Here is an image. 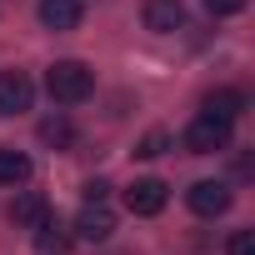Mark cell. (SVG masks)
I'll return each mask as SVG.
<instances>
[{
    "instance_id": "cell-1",
    "label": "cell",
    "mask_w": 255,
    "mask_h": 255,
    "mask_svg": "<svg viewBox=\"0 0 255 255\" xmlns=\"http://www.w3.org/2000/svg\"><path fill=\"white\" fill-rule=\"evenodd\" d=\"M45 90H50L55 105H80V100H90L95 75H90L85 60H55V65L45 70Z\"/></svg>"
},
{
    "instance_id": "cell-2",
    "label": "cell",
    "mask_w": 255,
    "mask_h": 255,
    "mask_svg": "<svg viewBox=\"0 0 255 255\" xmlns=\"http://www.w3.org/2000/svg\"><path fill=\"white\" fill-rule=\"evenodd\" d=\"M185 150H190V155H215V150H230V120L195 115V120L185 125Z\"/></svg>"
},
{
    "instance_id": "cell-3",
    "label": "cell",
    "mask_w": 255,
    "mask_h": 255,
    "mask_svg": "<svg viewBox=\"0 0 255 255\" xmlns=\"http://www.w3.org/2000/svg\"><path fill=\"white\" fill-rule=\"evenodd\" d=\"M70 235H75V240H85V245H105V240L115 235V215L105 210V200H85V210L75 215Z\"/></svg>"
},
{
    "instance_id": "cell-4",
    "label": "cell",
    "mask_w": 255,
    "mask_h": 255,
    "mask_svg": "<svg viewBox=\"0 0 255 255\" xmlns=\"http://www.w3.org/2000/svg\"><path fill=\"white\" fill-rule=\"evenodd\" d=\"M165 200H170V185L155 180V175H145V180H135L130 190H125V210L130 215H160Z\"/></svg>"
},
{
    "instance_id": "cell-5",
    "label": "cell",
    "mask_w": 255,
    "mask_h": 255,
    "mask_svg": "<svg viewBox=\"0 0 255 255\" xmlns=\"http://www.w3.org/2000/svg\"><path fill=\"white\" fill-rule=\"evenodd\" d=\"M185 200H190V210H195V215L215 220V215H225V210H230V185H225V180H195V185L185 190Z\"/></svg>"
},
{
    "instance_id": "cell-6",
    "label": "cell",
    "mask_w": 255,
    "mask_h": 255,
    "mask_svg": "<svg viewBox=\"0 0 255 255\" xmlns=\"http://www.w3.org/2000/svg\"><path fill=\"white\" fill-rule=\"evenodd\" d=\"M30 100H35L30 75H20V70H0V115H20V110H30Z\"/></svg>"
},
{
    "instance_id": "cell-7",
    "label": "cell",
    "mask_w": 255,
    "mask_h": 255,
    "mask_svg": "<svg viewBox=\"0 0 255 255\" xmlns=\"http://www.w3.org/2000/svg\"><path fill=\"white\" fill-rule=\"evenodd\" d=\"M85 20V0H40V25L45 30H75Z\"/></svg>"
},
{
    "instance_id": "cell-8",
    "label": "cell",
    "mask_w": 255,
    "mask_h": 255,
    "mask_svg": "<svg viewBox=\"0 0 255 255\" xmlns=\"http://www.w3.org/2000/svg\"><path fill=\"white\" fill-rule=\"evenodd\" d=\"M145 30H155V35H170V30H180L185 25V5L180 0H145Z\"/></svg>"
},
{
    "instance_id": "cell-9",
    "label": "cell",
    "mask_w": 255,
    "mask_h": 255,
    "mask_svg": "<svg viewBox=\"0 0 255 255\" xmlns=\"http://www.w3.org/2000/svg\"><path fill=\"white\" fill-rule=\"evenodd\" d=\"M30 235H35V255H70V240H75L70 225H60L55 215H45Z\"/></svg>"
},
{
    "instance_id": "cell-10",
    "label": "cell",
    "mask_w": 255,
    "mask_h": 255,
    "mask_svg": "<svg viewBox=\"0 0 255 255\" xmlns=\"http://www.w3.org/2000/svg\"><path fill=\"white\" fill-rule=\"evenodd\" d=\"M45 215H50V200H45V195H30V190H25V195L10 200V225H15V230H35Z\"/></svg>"
},
{
    "instance_id": "cell-11",
    "label": "cell",
    "mask_w": 255,
    "mask_h": 255,
    "mask_svg": "<svg viewBox=\"0 0 255 255\" xmlns=\"http://www.w3.org/2000/svg\"><path fill=\"white\" fill-rule=\"evenodd\" d=\"M240 110H245V95L240 90H230V85H220V90H210L205 95V115H215V120H240Z\"/></svg>"
},
{
    "instance_id": "cell-12",
    "label": "cell",
    "mask_w": 255,
    "mask_h": 255,
    "mask_svg": "<svg viewBox=\"0 0 255 255\" xmlns=\"http://www.w3.org/2000/svg\"><path fill=\"white\" fill-rule=\"evenodd\" d=\"M30 180V155L25 150H10V145H0V185H25Z\"/></svg>"
},
{
    "instance_id": "cell-13",
    "label": "cell",
    "mask_w": 255,
    "mask_h": 255,
    "mask_svg": "<svg viewBox=\"0 0 255 255\" xmlns=\"http://www.w3.org/2000/svg\"><path fill=\"white\" fill-rule=\"evenodd\" d=\"M40 140H45L50 150H70V145H75V125H70L65 115H50V120H40Z\"/></svg>"
},
{
    "instance_id": "cell-14",
    "label": "cell",
    "mask_w": 255,
    "mask_h": 255,
    "mask_svg": "<svg viewBox=\"0 0 255 255\" xmlns=\"http://www.w3.org/2000/svg\"><path fill=\"white\" fill-rule=\"evenodd\" d=\"M165 150H170V135H165V130H150V135L140 140V150H135V155H145V160H155V155H165Z\"/></svg>"
},
{
    "instance_id": "cell-15",
    "label": "cell",
    "mask_w": 255,
    "mask_h": 255,
    "mask_svg": "<svg viewBox=\"0 0 255 255\" xmlns=\"http://www.w3.org/2000/svg\"><path fill=\"white\" fill-rule=\"evenodd\" d=\"M225 255H255V230H235L225 240Z\"/></svg>"
},
{
    "instance_id": "cell-16",
    "label": "cell",
    "mask_w": 255,
    "mask_h": 255,
    "mask_svg": "<svg viewBox=\"0 0 255 255\" xmlns=\"http://www.w3.org/2000/svg\"><path fill=\"white\" fill-rule=\"evenodd\" d=\"M245 5H250V0H205V10H210V15H240Z\"/></svg>"
},
{
    "instance_id": "cell-17",
    "label": "cell",
    "mask_w": 255,
    "mask_h": 255,
    "mask_svg": "<svg viewBox=\"0 0 255 255\" xmlns=\"http://www.w3.org/2000/svg\"><path fill=\"white\" fill-rule=\"evenodd\" d=\"M105 195H110L105 180H90V185H85V200H105Z\"/></svg>"
}]
</instances>
